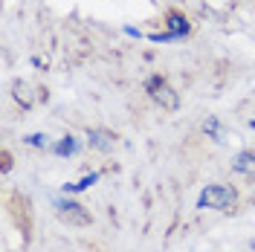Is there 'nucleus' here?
<instances>
[{"label": "nucleus", "instance_id": "10", "mask_svg": "<svg viewBox=\"0 0 255 252\" xmlns=\"http://www.w3.org/2000/svg\"><path fill=\"white\" fill-rule=\"evenodd\" d=\"M26 145H32V148H47V133H29L26 136Z\"/></svg>", "mask_w": 255, "mask_h": 252}, {"label": "nucleus", "instance_id": "9", "mask_svg": "<svg viewBox=\"0 0 255 252\" xmlns=\"http://www.w3.org/2000/svg\"><path fill=\"white\" fill-rule=\"evenodd\" d=\"M26 93H29V87H26V84H15V99H17V102H23V108H29V105H32V99Z\"/></svg>", "mask_w": 255, "mask_h": 252}, {"label": "nucleus", "instance_id": "2", "mask_svg": "<svg viewBox=\"0 0 255 252\" xmlns=\"http://www.w3.org/2000/svg\"><path fill=\"white\" fill-rule=\"evenodd\" d=\"M145 90H148V96H151L157 105H162L165 111H177V108H180V93H177L174 87H168L165 79L151 76V79L145 81Z\"/></svg>", "mask_w": 255, "mask_h": 252}, {"label": "nucleus", "instance_id": "1", "mask_svg": "<svg viewBox=\"0 0 255 252\" xmlns=\"http://www.w3.org/2000/svg\"><path fill=\"white\" fill-rule=\"evenodd\" d=\"M235 200H238V191L232 189V186L215 183V186H206V189L200 191L197 209H218V212H226V209L235 206Z\"/></svg>", "mask_w": 255, "mask_h": 252}, {"label": "nucleus", "instance_id": "6", "mask_svg": "<svg viewBox=\"0 0 255 252\" xmlns=\"http://www.w3.org/2000/svg\"><path fill=\"white\" fill-rule=\"evenodd\" d=\"M165 23H168V29H171V35H177V38H183V35H189V20H186V15H180V12H168L165 15Z\"/></svg>", "mask_w": 255, "mask_h": 252}, {"label": "nucleus", "instance_id": "3", "mask_svg": "<svg viewBox=\"0 0 255 252\" xmlns=\"http://www.w3.org/2000/svg\"><path fill=\"white\" fill-rule=\"evenodd\" d=\"M55 215L67 226H90V221H93L90 212L76 200H55Z\"/></svg>", "mask_w": 255, "mask_h": 252}, {"label": "nucleus", "instance_id": "8", "mask_svg": "<svg viewBox=\"0 0 255 252\" xmlns=\"http://www.w3.org/2000/svg\"><path fill=\"white\" fill-rule=\"evenodd\" d=\"M96 183H99V174H87V177H84L81 183H76V186H73V183H67L64 191H87L90 186H96Z\"/></svg>", "mask_w": 255, "mask_h": 252}, {"label": "nucleus", "instance_id": "4", "mask_svg": "<svg viewBox=\"0 0 255 252\" xmlns=\"http://www.w3.org/2000/svg\"><path fill=\"white\" fill-rule=\"evenodd\" d=\"M87 142H90L93 148H99V151H111L113 145H116V133L93 127V130H87Z\"/></svg>", "mask_w": 255, "mask_h": 252}, {"label": "nucleus", "instance_id": "5", "mask_svg": "<svg viewBox=\"0 0 255 252\" xmlns=\"http://www.w3.org/2000/svg\"><path fill=\"white\" fill-rule=\"evenodd\" d=\"M232 168H235L238 174H244V177L255 180V154H250V151H241L238 157H235V162H232Z\"/></svg>", "mask_w": 255, "mask_h": 252}, {"label": "nucleus", "instance_id": "7", "mask_svg": "<svg viewBox=\"0 0 255 252\" xmlns=\"http://www.w3.org/2000/svg\"><path fill=\"white\" fill-rule=\"evenodd\" d=\"M76 148H79V142L73 139V136H64V139L55 145V154H58V157H70V154H76Z\"/></svg>", "mask_w": 255, "mask_h": 252}, {"label": "nucleus", "instance_id": "11", "mask_svg": "<svg viewBox=\"0 0 255 252\" xmlns=\"http://www.w3.org/2000/svg\"><path fill=\"white\" fill-rule=\"evenodd\" d=\"M253 252H255V241H253Z\"/></svg>", "mask_w": 255, "mask_h": 252}]
</instances>
